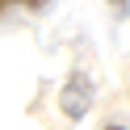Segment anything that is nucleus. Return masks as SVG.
<instances>
[{"label":"nucleus","instance_id":"obj_3","mask_svg":"<svg viewBox=\"0 0 130 130\" xmlns=\"http://www.w3.org/2000/svg\"><path fill=\"white\" fill-rule=\"evenodd\" d=\"M109 4H113V9H118V13H126V0H109Z\"/></svg>","mask_w":130,"mask_h":130},{"label":"nucleus","instance_id":"obj_2","mask_svg":"<svg viewBox=\"0 0 130 130\" xmlns=\"http://www.w3.org/2000/svg\"><path fill=\"white\" fill-rule=\"evenodd\" d=\"M13 4H29V9H38V4H46V0H0V13L13 9Z\"/></svg>","mask_w":130,"mask_h":130},{"label":"nucleus","instance_id":"obj_1","mask_svg":"<svg viewBox=\"0 0 130 130\" xmlns=\"http://www.w3.org/2000/svg\"><path fill=\"white\" fill-rule=\"evenodd\" d=\"M88 105H92V80H88L84 71H76V76L63 84V92H59V109H63V118L80 122L88 113Z\"/></svg>","mask_w":130,"mask_h":130},{"label":"nucleus","instance_id":"obj_4","mask_svg":"<svg viewBox=\"0 0 130 130\" xmlns=\"http://www.w3.org/2000/svg\"><path fill=\"white\" fill-rule=\"evenodd\" d=\"M105 130H126V126H105Z\"/></svg>","mask_w":130,"mask_h":130}]
</instances>
